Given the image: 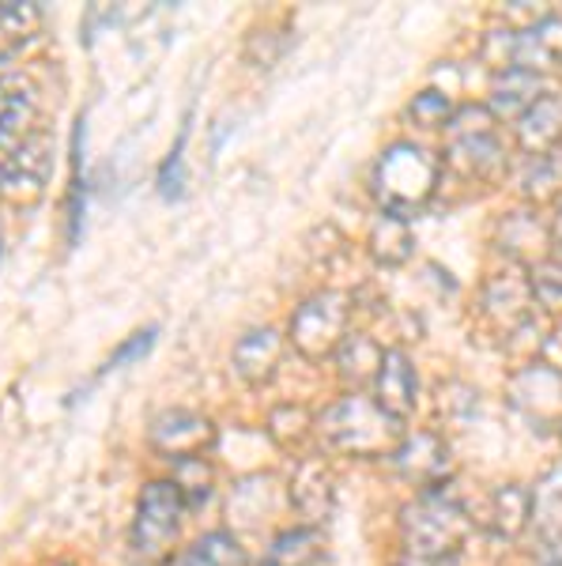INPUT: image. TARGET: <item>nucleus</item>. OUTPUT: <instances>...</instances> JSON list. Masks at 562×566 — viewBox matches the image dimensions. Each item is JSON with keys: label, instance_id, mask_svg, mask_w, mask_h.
<instances>
[{"label": "nucleus", "instance_id": "nucleus-1", "mask_svg": "<svg viewBox=\"0 0 562 566\" xmlns=\"http://www.w3.org/2000/svg\"><path fill=\"white\" fill-rule=\"evenodd\" d=\"M317 434L348 458H393L404 442L401 419H393L374 397L348 392L317 419Z\"/></svg>", "mask_w": 562, "mask_h": 566}, {"label": "nucleus", "instance_id": "nucleus-2", "mask_svg": "<svg viewBox=\"0 0 562 566\" xmlns=\"http://www.w3.org/2000/svg\"><path fill=\"white\" fill-rule=\"evenodd\" d=\"M401 536L412 559L442 563L453 559L473 536V517L449 495L446 488H434L401 514Z\"/></svg>", "mask_w": 562, "mask_h": 566}, {"label": "nucleus", "instance_id": "nucleus-3", "mask_svg": "<svg viewBox=\"0 0 562 566\" xmlns=\"http://www.w3.org/2000/svg\"><path fill=\"white\" fill-rule=\"evenodd\" d=\"M374 197L385 216H412L438 189V159L415 144H393L374 167Z\"/></svg>", "mask_w": 562, "mask_h": 566}, {"label": "nucleus", "instance_id": "nucleus-4", "mask_svg": "<svg viewBox=\"0 0 562 566\" xmlns=\"http://www.w3.org/2000/svg\"><path fill=\"white\" fill-rule=\"evenodd\" d=\"M185 499L170 480H148L136 499V517H132V552L144 563H162L174 555L181 522H185Z\"/></svg>", "mask_w": 562, "mask_h": 566}, {"label": "nucleus", "instance_id": "nucleus-5", "mask_svg": "<svg viewBox=\"0 0 562 566\" xmlns=\"http://www.w3.org/2000/svg\"><path fill=\"white\" fill-rule=\"evenodd\" d=\"M348 317L351 298L340 291H317L291 314V328H287V344L310 363H321L337 355L348 340Z\"/></svg>", "mask_w": 562, "mask_h": 566}, {"label": "nucleus", "instance_id": "nucleus-6", "mask_svg": "<svg viewBox=\"0 0 562 566\" xmlns=\"http://www.w3.org/2000/svg\"><path fill=\"white\" fill-rule=\"evenodd\" d=\"M449 159L460 170L479 178H495L502 170V148L495 136V114L487 106H468L465 114L453 109L449 117Z\"/></svg>", "mask_w": 562, "mask_h": 566}, {"label": "nucleus", "instance_id": "nucleus-7", "mask_svg": "<svg viewBox=\"0 0 562 566\" xmlns=\"http://www.w3.org/2000/svg\"><path fill=\"white\" fill-rule=\"evenodd\" d=\"M215 442H220V427L201 412H189V408H167L148 427L151 453L170 464L204 458Z\"/></svg>", "mask_w": 562, "mask_h": 566}, {"label": "nucleus", "instance_id": "nucleus-8", "mask_svg": "<svg viewBox=\"0 0 562 566\" xmlns=\"http://www.w3.org/2000/svg\"><path fill=\"white\" fill-rule=\"evenodd\" d=\"M39 133L42 125H39V103H34L31 80L20 76V72L0 76V167Z\"/></svg>", "mask_w": 562, "mask_h": 566}, {"label": "nucleus", "instance_id": "nucleus-9", "mask_svg": "<svg viewBox=\"0 0 562 566\" xmlns=\"http://www.w3.org/2000/svg\"><path fill=\"white\" fill-rule=\"evenodd\" d=\"M45 181H50V136L39 133L0 167V197L12 205H34Z\"/></svg>", "mask_w": 562, "mask_h": 566}, {"label": "nucleus", "instance_id": "nucleus-10", "mask_svg": "<svg viewBox=\"0 0 562 566\" xmlns=\"http://www.w3.org/2000/svg\"><path fill=\"white\" fill-rule=\"evenodd\" d=\"M287 495H291V506L310 525L329 522L332 506H337V480H332V469L321 458H303L298 469L291 472Z\"/></svg>", "mask_w": 562, "mask_h": 566}, {"label": "nucleus", "instance_id": "nucleus-11", "mask_svg": "<svg viewBox=\"0 0 562 566\" xmlns=\"http://www.w3.org/2000/svg\"><path fill=\"white\" fill-rule=\"evenodd\" d=\"M393 464L404 480H412L415 488L423 491H434V488H446V476H449V453L442 446L438 434H412L396 446L393 453Z\"/></svg>", "mask_w": 562, "mask_h": 566}, {"label": "nucleus", "instance_id": "nucleus-12", "mask_svg": "<svg viewBox=\"0 0 562 566\" xmlns=\"http://www.w3.org/2000/svg\"><path fill=\"white\" fill-rule=\"evenodd\" d=\"M287 352V336L279 328H250L238 344H234V374H238L246 386H265L279 374V363H284Z\"/></svg>", "mask_w": 562, "mask_h": 566}, {"label": "nucleus", "instance_id": "nucleus-13", "mask_svg": "<svg viewBox=\"0 0 562 566\" xmlns=\"http://www.w3.org/2000/svg\"><path fill=\"white\" fill-rule=\"evenodd\" d=\"M562 136V91H543V95L518 117V140L529 155L555 151Z\"/></svg>", "mask_w": 562, "mask_h": 566}, {"label": "nucleus", "instance_id": "nucleus-14", "mask_svg": "<svg viewBox=\"0 0 562 566\" xmlns=\"http://www.w3.org/2000/svg\"><path fill=\"white\" fill-rule=\"evenodd\" d=\"M513 400L524 416L532 419H555L562 416V378L551 367H529L513 378Z\"/></svg>", "mask_w": 562, "mask_h": 566}, {"label": "nucleus", "instance_id": "nucleus-15", "mask_svg": "<svg viewBox=\"0 0 562 566\" xmlns=\"http://www.w3.org/2000/svg\"><path fill=\"white\" fill-rule=\"evenodd\" d=\"M378 392L374 400L385 408L393 419H401L415 408V370H412V359L404 352H385V363H382V374H378Z\"/></svg>", "mask_w": 562, "mask_h": 566}, {"label": "nucleus", "instance_id": "nucleus-16", "mask_svg": "<svg viewBox=\"0 0 562 566\" xmlns=\"http://www.w3.org/2000/svg\"><path fill=\"white\" fill-rule=\"evenodd\" d=\"M42 31V8L31 0H0V61L15 57Z\"/></svg>", "mask_w": 562, "mask_h": 566}, {"label": "nucleus", "instance_id": "nucleus-17", "mask_svg": "<svg viewBox=\"0 0 562 566\" xmlns=\"http://www.w3.org/2000/svg\"><path fill=\"white\" fill-rule=\"evenodd\" d=\"M543 95V84L537 72H521V69H506L498 72L495 87H491V114L495 117H521L537 98Z\"/></svg>", "mask_w": 562, "mask_h": 566}, {"label": "nucleus", "instance_id": "nucleus-18", "mask_svg": "<svg viewBox=\"0 0 562 566\" xmlns=\"http://www.w3.org/2000/svg\"><path fill=\"white\" fill-rule=\"evenodd\" d=\"M532 499L537 495L529 488H521V483H506L491 495V528L502 541H518L532 525V506H537Z\"/></svg>", "mask_w": 562, "mask_h": 566}, {"label": "nucleus", "instance_id": "nucleus-19", "mask_svg": "<svg viewBox=\"0 0 562 566\" xmlns=\"http://www.w3.org/2000/svg\"><path fill=\"white\" fill-rule=\"evenodd\" d=\"M337 359H340V374L351 386H374L378 374H382L385 352L370 336H348L343 348L337 352Z\"/></svg>", "mask_w": 562, "mask_h": 566}, {"label": "nucleus", "instance_id": "nucleus-20", "mask_svg": "<svg viewBox=\"0 0 562 566\" xmlns=\"http://www.w3.org/2000/svg\"><path fill=\"white\" fill-rule=\"evenodd\" d=\"M317 563H321V541H317L310 525H298V528H284L272 541L265 566H317Z\"/></svg>", "mask_w": 562, "mask_h": 566}, {"label": "nucleus", "instance_id": "nucleus-21", "mask_svg": "<svg viewBox=\"0 0 562 566\" xmlns=\"http://www.w3.org/2000/svg\"><path fill=\"white\" fill-rule=\"evenodd\" d=\"M412 231L401 216H382L370 231V258L378 264H404L412 258Z\"/></svg>", "mask_w": 562, "mask_h": 566}, {"label": "nucleus", "instance_id": "nucleus-22", "mask_svg": "<svg viewBox=\"0 0 562 566\" xmlns=\"http://www.w3.org/2000/svg\"><path fill=\"white\" fill-rule=\"evenodd\" d=\"M268 431L287 453H303L317 427L303 405H279V408H272V416H268Z\"/></svg>", "mask_w": 562, "mask_h": 566}, {"label": "nucleus", "instance_id": "nucleus-23", "mask_svg": "<svg viewBox=\"0 0 562 566\" xmlns=\"http://www.w3.org/2000/svg\"><path fill=\"white\" fill-rule=\"evenodd\" d=\"M189 563L193 566H250L242 544L234 541L231 533H223V528L204 533L201 541L193 544V552H189Z\"/></svg>", "mask_w": 562, "mask_h": 566}, {"label": "nucleus", "instance_id": "nucleus-24", "mask_svg": "<svg viewBox=\"0 0 562 566\" xmlns=\"http://www.w3.org/2000/svg\"><path fill=\"white\" fill-rule=\"evenodd\" d=\"M170 483H174V488L181 491L185 506H201V502L212 495V488H215V469H212V461H208V458L178 461Z\"/></svg>", "mask_w": 562, "mask_h": 566}, {"label": "nucleus", "instance_id": "nucleus-25", "mask_svg": "<svg viewBox=\"0 0 562 566\" xmlns=\"http://www.w3.org/2000/svg\"><path fill=\"white\" fill-rule=\"evenodd\" d=\"M72 167H76V178H72V193H68V223H72V242L79 239V223H84V117L76 122V133H72Z\"/></svg>", "mask_w": 562, "mask_h": 566}, {"label": "nucleus", "instance_id": "nucleus-26", "mask_svg": "<svg viewBox=\"0 0 562 566\" xmlns=\"http://www.w3.org/2000/svg\"><path fill=\"white\" fill-rule=\"evenodd\" d=\"M407 117H412L420 129H446L453 117V103L442 91H420L407 106Z\"/></svg>", "mask_w": 562, "mask_h": 566}, {"label": "nucleus", "instance_id": "nucleus-27", "mask_svg": "<svg viewBox=\"0 0 562 566\" xmlns=\"http://www.w3.org/2000/svg\"><path fill=\"white\" fill-rule=\"evenodd\" d=\"M562 181V151H543V155H532V170L529 178H524V189H529V197H548L551 186L559 189Z\"/></svg>", "mask_w": 562, "mask_h": 566}, {"label": "nucleus", "instance_id": "nucleus-28", "mask_svg": "<svg viewBox=\"0 0 562 566\" xmlns=\"http://www.w3.org/2000/svg\"><path fill=\"white\" fill-rule=\"evenodd\" d=\"M181 186H185V129L178 133L174 148H170L167 163L159 167V193L178 200L181 197Z\"/></svg>", "mask_w": 562, "mask_h": 566}, {"label": "nucleus", "instance_id": "nucleus-29", "mask_svg": "<svg viewBox=\"0 0 562 566\" xmlns=\"http://www.w3.org/2000/svg\"><path fill=\"white\" fill-rule=\"evenodd\" d=\"M532 291L543 306L562 310V261H543L537 269V280H532Z\"/></svg>", "mask_w": 562, "mask_h": 566}, {"label": "nucleus", "instance_id": "nucleus-30", "mask_svg": "<svg viewBox=\"0 0 562 566\" xmlns=\"http://www.w3.org/2000/svg\"><path fill=\"white\" fill-rule=\"evenodd\" d=\"M151 344H156V328H144V333H136L132 340H125L121 348H117V352L110 355V363H106L103 370H117V367H121V363H129V359L136 363V359H140V355H148Z\"/></svg>", "mask_w": 562, "mask_h": 566}, {"label": "nucleus", "instance_id": "nucleus-31", "mask_svg": "<svg viewBox=\"0 0 562 566\" xmlns=\"http://www.w3.org/2000/svg\"><path fill=\"white\" fill-rule=\"evenodd\" d=\"M537 566H562V528L559 533H548V541H543L537 555Z\"/></svg>", "mask_w": 562, "mask_h": 566}, {"label": "nucleus", "instance_id": "nucleus-32", "mask_svg": "<svg viewBox=\"0 0 562 566\" xmlns=\"http://www.w3.org/2000/svg\"><path fill=\"white\" fill-rule=\"evenodd\" d=\"M551 242H555L559 250H562V212H559V219H555V223H551Z\"/></svg>", "mask_w": 562, "mask_h": 566}]
</instances>
